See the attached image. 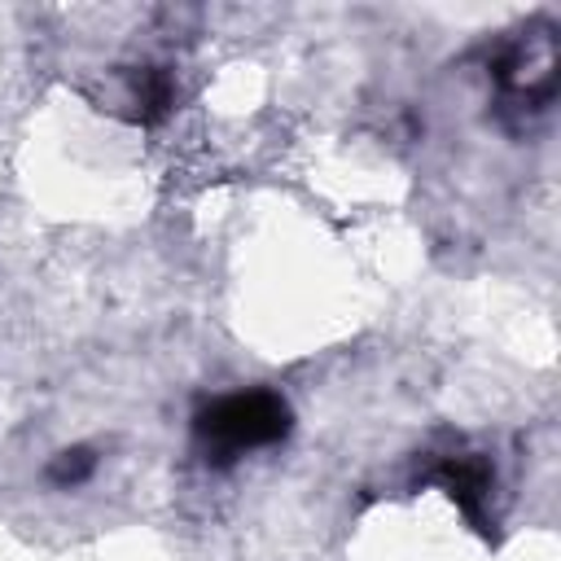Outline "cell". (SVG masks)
<instances>
[{"mask_svg": "<svg viewBox=\"0 0 561 561\" xmlns=\"http://www.w3.org/2000/svg\"><path fill=\"white\" fill-rule=\"evenodd\" d=\"M285 425V412L276 399L267 394H241V399H228L215 408V416H206V430L215 438H224L228 447H250V443H263V438H276Z\"/></svg>", "mask_w": 561, "mask_h": 561, "instance_id": "cell-1", "label": "cell"}]
</instances>
